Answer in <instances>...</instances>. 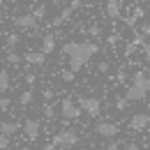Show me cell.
Segmentation results:
<instances>
[{"instance_id":"e0dca14e","label":"cell","mask_w":150,"mask_h":150,"mask_svg":"<svg viewBox=\"0 0 150 150\" xmlns=\"http://www.w3.org/2000/svg\"><path fill=\"white\" fill-rule=\"evenodd\" d=\"M21 60H23V56H19L14 49H7V62H9V65H19Z\"/></svg>"},{"instance_id":"603a6c76","label":"cell","mask_w":150,"mask_h":150,"mask_svg":"<svg viewBox=\"0 0 150 150\" xmlns=\"http://www.w3.org/2000/svg\"><path fill=\"white\" fill-rule=\"evenodd\" d=\"M44 115H46V118H53V115H56L53 104H44Z\"/></svg>"},{"instance_id":"d4e9b609","label":"cell","mask_w":150,"mask_h":150,"mask_svg":"<svg viewBox=\"0 0 150 150\" xmlns=\"http://www.w3.org/2000/svg\"><path fill=\"white\" fill-rule=\"evenodd\" d=\"M25 83H28V86H35V83H37V74L28 72V74H25Z\"/></svg>"},{"instance_id":"ac0fdd59","label":"cell","mask_w":150,"mask_h":150,"mask_svg":"<svg viewBox=\"0 0 150 150\" xmlns=\"http://www.w3.org/2000/svg\"><path fill=\"white\" fill-rule=\"evenodd\" d=\"M30 14H33V16H35L37 21H42L44 16H46V7H44V5H39V7H35V9L30 12Z\"/></svg>"},{"instance_id":"f1b7e54d","label":"cell","mask_w":150,"mask_h":150,"mask_svg":"<svg viewBox=\"0 0 150 150\" xmlns=\"http://www.w3.org/2000/svg\"><path fill=\"white\" fill-rule=\"evenodd\" d=\"M141 46H143V53H146V56H150V42H143Z\"/></svg>"},{"instance_id":"d6986e66","label":"cell","mask_w":150,"mask_h":150,"mask_svg":"<svg viewBox=\"0 0 150 150\" xmlns=\"http://www.w3.org/2000/svg\"><path fill=\"white\" fill-rule=\"evenodd\" d=\"M5 42H7V49H14V46L19 44V35H16V33H12V35H7V37H5Z\"/></svg>"},{"instance_id":"ffe728a7","label":"cell","mask_w":150,"mask_h":150,"mask_svg":"<svg viewBox=\"0 0 150 150\" xmlns=\"http://www.w3.org/2000/svg\"><path fill=\"white\" fill-rule=\"evenodd\" d=\"M9 143H12V136L0 134V150H7V148H9Z\"/></svg>"},{"instance_id":"74e56055","label":"cell","mask_w":150,"mask_h":150,"mask_svg":"<svg viewBox=\"0 0 150 150\" xmlns=\"http://www.w3.org/2000/svg\"><path fill=\"white\" fill-rule=\"evenodd\" d=\"M102 150H106V148H102Z\"/></svg>"},{"instance_id":"5bb4252c","label":"cell","mask_w":150,"mask_h":150,"mask_svg":"<svg viewBox=\"0 0 150 150\" xmlns=\"http://www.w3.org/2000/svg\"><path fill=\"white\" fill-rule=\"evenodd\" d=\"M12 88V76L7 69H0V93H7Z\"/></svg>"},{"instance_id":"d590c367","label":"cell","mask_w":150,"mask_h":150,"mask_svg":"<svg viewBox=\"0 0 150 150\" xmlns=\"http://www.w3.org/2000/svg\"><path fill=\"white\" fill-rule=\"evenodd\" d=\"M0 39H2V33H0Z\"/></svg>"},{"instance_id":"7c38bea8","label":"cell","mask_w":150,"mask_h":150,"mask_svg":"<svg viewBox=\"0 0 150 150\" xmlns=\"http://www.w3.org/2000/svg\"><path fill=\"white\" fill-rule=\"evenodd\" d=\"M39 51H42V53H46V56L56 51V35H53V33H49V35H44V37H42V49H39Z\"/></svg>"},{"instance_id":"4fadbf2b","label":"cell","mask_w":150,"mask_h":150,"mask_svg":"<svg viewBox=\"0 0 150 150\" xmlns=\"http://www.w3.org/2000/svg\"><path fill=\"white\" fill-rule=\"evenodd\" d=\"M122 12V2L120 0H106V16L109 19H118Z\"/></svg>"},{"instance_id":"7a4b0ae2","label":"cell","mask_w":150,"mask_h":150,"mask_svg":"<svg viewBox=\"0 0 150 150\" xmlns=\"http://www.w3.org/2000/svg\"><path fill=\"white\" fill-rule=\"evenodd\" d=\"M150 95V76L146 72H136L132 76V83L125 90V97L129 102H146Z\"/></svg>"},{"instance_id":"836d02e7","label":"cell","mask_w":150,"mask_h":150,"mask_svg":"<svg viewBox=\"0 0 150 150\" xmlns=\"http://www.w3.org/2000/svg\"><path fill=\"white\" fill-rule=\"evenodd\" d=\"M2 7H5V0H0V9H2Z\"/></svg>"},{"instance_id":"484cf974","label":"cell","mask_w":150,"mask_h":150,"mask_svg":"<svg viewBox=\"0 0 150 150\" xmlns=\"http://www.w3.org/2000/svg\"><path fill=\"white\" fill-rule=\"evenodd\" d=\"M120 148H122V141H111L106 146V150H120Z\"/></svg>"},{"instance_id":"9c48e42d","label":"cell","mask_w":150,"mask_h":150,"mask_svg":"<svg viewBox=\"0 0 150 150\" xmlns=\"http://www.w3.org/2000/svg\"><path fill=\"white\" fill-rule=\"evenodd\" d=\"M150 127V113H134L129 118V129L132 132H143Z\"/></svg>"},{"instance_id":"4316f807","label":"cell","mask_w":150,"mask_h":150,"mask_svg":"<svg viewBox=\"0 0 150 150\" xmlns=\"http://www.w3.org/2000/svg\"><path fill=\"white\" fill-rule=\"evenodd\" d=\"M125 150H141V146L136 141H129V143H125Z\"/></svg>"},{"instance_id":"4dcf8cb0","label":"cell","mask_w":150,"mask_h":150,"mask_svg":"<svg viewBox=\"0 0 150 150\" xmlns=\"http://www.w3.org/2000/svg\"><path fill=\"white\" fill-rule=\"evenodd\" d=\"M141 33H143V35H150V25H148V23H146V25H141Z\"/></svg>"},{"instance_id":"9a60e30c","label":"cell","mask_w":150,"mask_h":150,"mask_svg":"<svg viewBox=\"0 0 150 150\" xmlns=\"http://www.w3.org/2000/svg\"><path fill=\"white\" fill-rule=\"evenodd\" d=\"M72 12H74L72 7H65V9H62V12L58 14L56 19H53V25H62L65 21H69V19H72Z\"/></svg>"},{"instance_id":"44dd1931","label":"cell","mask_w":150,"mask_h":150,"mask_svg":"<svg viewBox=\"0 0 150 150\" xmlns=\"http://www.w3.org/2000/svg\"><path fill=\"white\" fill-rule=\"evenodd\" d=\"M127 106H129V99H127V97H118V99H115V109L122 111V109H127Z\"/></svg>"},{"instance_id":"277c9868","label":"cell","mask_w":150,"mask_h":150,"mask_svg":"<svg viewBox=\"0 0 150 150\" xmlns=\"http://www.w3.org/2000/svg\"><path fill=\"white\" fill-rule=\"evenodd\" d=\"M79 106H81V111L86 113V115H90V118H99V113H102V102L97 99V97H79Z\"/></svg>"},{"instance_id":"2e32d148","label":"cell","mask_w":150,"mask_h":150,"mask_svg":"<svg viewBox=\"0 0 150 150\" xmlns=\"http://www.w3.org/2000/svg\"><path fill=\"white\" fill-rule=\"evenodd\" d=\"M33 99H35L33 90H23L21 97H19V104H21V106H30V104H33Z\"/></svg>"},{"instance_id":"6da1fadb","label":"cell","mask_w":150,"mask_h":150,"mask_svg":"<svg viewBox=\"0 0 150 150\" xmlns=\"http://www.w3.org/2000/svg\"><path fill=\"white\" fill-rule=\"evenodd\" d=\"M97 51H99V46L95 42H90V39H86V42H65V46H62V53L69 60V69L72 72H81L83 65L90 58L97 56Z\"/></svg>"},{"instance_id":"8d00e7d4","label":"cell","mask_w":150,"mask_h":150,"mask_svg":"<svg viewBox=\"0 0 150 150\" xmlns=\"http://www.w3.org/2000/svg\"><path fill=\"white\" fill-rule=\"evenodd\" d=\"M83 150H88V148H83Z\"/></svg>"},{"instance_id":"7402d4cb","label":"cell","mask_w":150,"mask_h":150,"mask_svg":"<svg viewBox=\"0 0 150 150\" xmlns=\"http://www.w3.org/2000/svg\"><path fill=\"white\" fill-rule=\"evenodd\" d=\"M60 76H62V81H65V83H72V81H74V76H76V72H72V69H65Z\"/></svg>"},{"instance_id":"f546056e","label":"cell","mask_w":150,"mask_h":150,"mask_svg":"<svg viewBox=\"0 0 150 150\" xmlns=\"http://www.w3.org/2000/svg\"><path fill=\"white\" fill-rule=\"evenodd\" d=\"M42 95H44V99H51V97H53V90H49V88H46Z\"/></svg>"},{"instance_id":"d6a6232c","label":"cell","mask_w":150,"mask_h":150,"mask_svg":"<svg viewBox=\"0 0 150 150\" xmlns=\"http://www.w3.org/2000/svg\"><path fill=\"white\" fill-rule=\"evenodd\" d=\"M19 150H30V148H28V146H21V148Z\"/></svg>"},{"instance_id":"ba28073f","label":"cell","mask_w":150,"mask_h":150,"mask_svg":"<svg viewBox=\"0 0 150 150\" xmlns=\"http://www.w3.org/2000/svg\"><path fill=\"white\" fill-rule=\"evenodd\" d=\"M12 23H14L16 28H21V30H37V23H39V21L28 12V14H19V16H14Z\"/></svg>"},{"instance_id":"8992f818","label":"cell","mask_w":150,"mask_h":150,"mask_svg":"<svg viewBox=\"0 0 150 150\" xmlns=\"http://www.w3.org/2000/svg\"><path fill=\"white\" fill-rule=\"evenodd\" d=\"M118 132H120V127L111 120H97L95 122V134L102 136V139H115Z\"/></svg>"},{"instance_id":"5b68a950","label":"cell","mask_w":150,"mask_h":150,"mask_svg":"<svg viewBox=\"0 0 150 150\" xmlns=\"http://www.w3.org/2000/svg\"><path fill=\"white\" fill-rule=\"evenodd\" d=\"M81 106H79V102H74V99H62L60 102V115L62 118H67V120H79L81 118Z\"/></svg>"},{"instance_id":"3957f363","label":"cell","mask_w":150,"mask_h":150,"mask_svg":"<svg viewBox=\"0 0 150 150\" xmlns=\"http://www.w3.org/2000/svg\"><path fill=\"white\" fill-rule=\"evenodd\" d=\"M79 134H76L74 129H60L53 136V146L56 148H76L79 146Z\"/></svg>"},{"instance_id":"cb8c5ba5","label":"cell","mask_w":150,"mask_h":150,"mask_svg":"<svg viewBox=\"0 0 150 150\" xmlns=\"http://www.w3.org/2000/svg\"><path fill=\"white\" fill-rule=\"evenodd\" d=\"M9 104H12V99H9V97H0V111H7V109H9Z\"/></svg>"},{"instance_id":"52a82bcc","label":"cell","mask_w":150,"mask_h":150,"mask_svg":"<svg viewBox=\"0 0 150 150\" xmlns=\"http://www.w3.org/2000/svg\"><path fill=\"white\" fill-rule=\"evenodd\" d=\"M21 129H23V136H25L30 143H35L39 139V134H42V122H39L37 118H28V120L21 125Z\"/></svg>"},{"instance_id":"8fae6325","label":"cell","mask_w":150,"mask_h":150,"mask_svg":"<svg viewBox=\"0 0 150 150\" xmlns=\"http://www.w3.org/2000/svg\"><path fill=\"white\" fill-rule=\"evenodd\" d=\"M19 129H21V122H16V120H2V122H0V134L14 136Z\"/></svg>"},{"instance_id":"ab89813d","label":"cell","mask_w":150,"mask_h":150,"mask_svg":"<svg viewBox=\"0 0 150 150\" xmlns=\"http://www.w3.org/2000/svg\"><path fill=\"white\" fill-rule=\"evenodd\" d=\"M148 2H150V0H148Z\"/></svg>"},{"instance_id":"1f68e13d","label":"cell","mask_w":150,"mask_h":150,"mask_svg":"<svg viewBox=\"0 0 150 150\" xmlns=\"http://www.w3.org/2000/svg\"><path fill=\"white\" fill-rule=\"evenodd\" d=\"M44 150H58V148L53 146V141H51V143H46V146H44Z\"/></svg>"},{"instance_id":"f35d334b","label":"cell","mask_w":150,"mask_h":150,"mask_svg":"<svg viewBox=\"0 0 150 150\" xmlns=\"http://www.w3.org/2000/svg\"><path fill=\"white\" fill-rule=\"evenodd\" d=\"M120 2H122V0H120Z\"/></svg>"},{"instance_id":"30bf717a","label":"cell","mask_w":150,"mask_h":150,"mask_svg":"<svg viewBox=\"0 0 150 150\" xmlns=\"http://www.w3.org/2000/svg\"><path fill=\"white\" fill-rule=\"evenodd\" d=\"M23 62L30 65V67H42L46 62V53H42V51H25L23 53Z\"/></svg>"},{"instance_id":"e575fe53","label":"cell","mask_w":150,"mask_h":150,"mask_svg":"<svg viewBox=\"0 0 150 150\" xmlns=\"http://www.w3.org/2000/svg\"><path fill=\"white\" fill-rule=\"evenodd\" d=\"M7 2H21V0H7Z\"/></svg>"},{"instance_id":"83f0119b","label":"cell","mask_w":150,"mask_h":150,"mask_svg":"<svg viewBox=\"0 0 150 150\" xmlns=\"http://www.w3.org/2000/svg\"><path fill=\"white\" fill-rule=\"evenodd\" d=\"M81 5H83L81 0H72V2H69V7H72V9H81Z\"/></svg>"}]
</instances>
